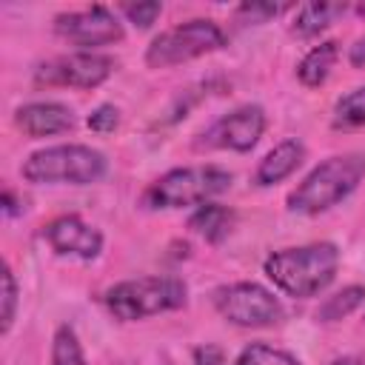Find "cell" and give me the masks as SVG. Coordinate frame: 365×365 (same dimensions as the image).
Instances as JSON below:
<instances>
[{
  "label": "cell",
  "instance_id": "cell-7",
  "mask_svg": "<svg viewBox=\"0 0 365 365\" xmlns=\"http://www.w3.org/2000/svg\"><path fill=\"white\" fill-rule=\"evenodd\" d=\"M211 305L225 322L237 328H251V331L274 328L285 319V308L279 297L254 279H237V282L217 285L211 291Z\"/></svg>",
  "mask_w": 365,
  "mask_h": 365
},
{
  "label": "cell",
  "instance_id": "cell-15",
  "mask_svg": "<svg viewBox=\"0 0 365 365\" xmlns=\"http://www.w3.org/2000/svg\"><path fill=\"white\" fill-rule=\"evenodd\" d=\"M336 60H339V43L336 40H322V43L311 46L302 54V60L297 63V80L305 88H319L331 77Z\"/></svg>",
  "mask_w": 365,
  "mask_h": 365
},
{
  "label": "cell",
  "instance_id": "cell-24",
  "mask_svg": "<svg viewBox=\"0 0 365 365\" xmlns=\"http://www.w3.org/2000/svg\"><path fill=\"white\" fill-rule=\"evenodd\" d=\"M279 11H285V6H279V3H242V6H237V17L242 23H265V20L277 17Z\"/></svg>",
  "mask_w": 365,
  "mask_h": 365
},
{
  "label": "cell",
  "instance_id": "cell-19",
  "mask_svg": "<svg viewBox=\"0 0 365 365\" xmlns=\"http://www.w3.org/2000/svg\"><path fill=\"white\" fill-rule=\"evenodd\" d=\"M51 365H86L83 342H80L74 325H68V322L57 325V331L51 336Z\"/></svg>",
  "mask_w": 365,
  "mask_h": 365
},
{
  "label": "cell",
  "instance_id": "cell-21",
  "mask_svg": "<svg viewBox=\"0 0 365 365\" xmlns=\"http://www.w3.org/2000/svg\"><path fill=\"white\" fill-rule=\"evenodd\" d=\"M17 305H20V285H17V277L6 259L3 262V314H0V334L3 336L11 334V325L17 319Z\"/></svg>",
  "mask_w": 365,
  "mask_h": 365
},
{
  "label": "cell",
  "instance_id": "cell-12",
  "mask_svg": "<svg viewBox=\"0 0 365 365\" xmlns=\"http://www.w3.org/2000/svg\"><path fill=\"white\" fill-rule=\"evenodd\" d=\"M14 125L26 137L43 140V137L74 131L77 114L71 106H66L60 100H31V103H23L14 108Z\"/></svg>",
  "mask_w": 365,
  "mask_h": 365
},
{
  "label": "cell",
  "instance_id": "cell-1",
  "mask_svg": "<svg viewBox=\"0 0 365 365\" xmlns=\"http://www.w3.org/2000/svg\"><path fill=\"white\" fill-rule=\"evenodd\" d=\"M339 248L331 240H317L305 245H288L279 251H271L262 259V274L268 282L294 299H308L322 294L339 271Z\"/></svg>",
  "mask_w": 365,
  "mask_h": 365
},
{
  "label": "cell",
  "instance_id": "cell-10",
  "mask_svg": "<svg viewBox=\"0 0 365 365\" xmlns=\"http://www.w3.org/2000/svg\"><path fill=\"white\" fill-rule=\"evenodd\" d=\"M51 29L60 40L74 46V51H97L100 46H111L125 37L120 14L100 3L54 14Z\"/></svg>",
  "mask_w": 365,
  "mask_h": 365
},
{
  "label": "cell",
  "instance_id": "cell-20",
  "mask_svg": "<svg viewBox=\"0 0 365 365\" xmlns=\"http://www.w3.org/2000/svg\"><path fill=\"white\" fill-rule=\"evenodd\" d=\"M234 365H302V359L294 356L291 351L268 345V342H248L237 354Z\"/></svg>",
  "mask_w": 365,
  "mask_h": 365
},
{
  "label": "cell",
  "instance_id": "cell-26",
  "mask_svg": "<svg viewBox=\"0 0 365 365\" xmlns=\"http://www.w3.org/2000/svg\"><path fill=\"white\" fill-rule=\"evenodd\" d=\"M23 211H26L23 200H17L14 188H6V191H3V214H6V217H17V214H23Z\"/></svg>",
  "mask_w": 365,
  "mask_h": 365
},
{
  "label": "cell",
  "instance_id": "cell-6",
  "mask_svg": "<svg viewBox=\"0 0 365 365\" xmlns=\"http://www.w3.org/2000/svg\"><path fill=\"white\" fill-rule=\"evenodd\" d=\"M225 46H228V34L222 31L217 20L191 17V20L174 23L163 29L160 34H154L151 43L145 46L143 60L148 68H171V66H182L197 57L214 54Z\"/></svg>",
  "mask_w": 365,
  "mask_h": 365
},
{
  "label": "cell",
  "instance_id": "cell-3",
  "mask_svg": "<svg viewBox=\"0 0 365 365\" xmlns=\"http://www.w3.org/2000/svg\"><path fill=\"white\" fill-rule=\"evenodd\" d=\"M234 182V174L214 163L200 165H177L154 177L145 191L140 194V205L145 211H177V208H197L214 202L225 194Z\"/></svg>",
  "mask_w": 365,
  "mask_h": 365
},
{
  "label": "cell",
  "instance_id": "cell-13",
  "mask_svg": "<svg viewBox=\"0 0 365 365\" xmlns=\"http://www.w3.org/2000/svg\"><path fill=\"white\" fill-rule=\"evenodd\" d=\"M305 154H308V148H305V143H302L299 137H285V140H279V143H277L271 151H265L262 160L257 163V168H254V185L271 188V185L288 180V177L302 165Z\"/></svg>",
  "mask_w": 365,
  "mask_h": 365
},
{
  "label": "cell",
  "instance_id": "cell-8",
  "mask_svg": "<svg viewBox=\"0 0 365 365\" xmlns=\"http://www.w3.org/2000/svg\"><path fill=\"white\" fill-rule=\"evenodd\" d=\"M117 68V60L103 51H66L34 66V86L46 88H97Z\"/></svg>",
  "mask_w": 365,
  "mask_h": 365
},
{
  "label": "cell",
  "instance_id": "cell-22",
  "mask_svg": "<svg viewBox=\"0 0 365 365\" xmlns=\"http://www.w3.org/2000/svg\"><path fill=\"white\" fill-rule=\"evenodd\" d=\"M120 14L131 26H137V29H151L157 23V17L163 14V3H157V0H148V3H123L120 6Z\"/></svg>",
  "mask_w": 365,
  "mask_h": 365
},
{
  "label": "cell",
  "instance_id": "cell-29",
  "mask_svg": "<svg viewBox=\"0 0 365 365\" xmlns=\"http://www.w3.org/2000/svg\"><path fill=\"white\" fill-rule=\"evenodd\" d=\"M157 365H171V362H168V359H165V356H163V359H160V362H157Z\"/></svg>",
  "mask_w": 365,
  "mask_h": 365
},
{
  "label": "cell",
  "instance_id": "cell-18",
  "mask_svg": "<svg viewBox=\"0 0 365 365\" xmlns=\"http://www.w3.org/2000/svg\"><path fill=\"white\" fill-rule=\"evenodd\" d=\"M331 128L334 131H359L365 128V86L345 91L331 108Z\"/></svg>",
  "mask_w": 365,
  "mask_h": 365
},
{
  "label": "cell",
  "instance_id": "cell-11",
  "mask_svg": "<svg viewBox=\"0 0 365 365\" xmlns=\"http://www.w3.org/2000/svg\"><path fill=\"white\" fill-rule=\"evenodd\" d=\"M40 234L57 257L80 259V262L97 259L106 245L103 231L97 225H91L88 220H83L80 214H60V217L48 220Z\"/></svg>",
  "mask_w": 365,
  "mask_h": 365
},
{
  "label": "cell",
  "instance_id": "cell-5",
  "mask_svg": "<svg viewBox=\"0 0 365 365\" xmlns=\"http://www.w3.org/2000/svg\"><path fill=\"white\" fill-rule=\"evenodd\" d=\"M20 174L34 185H94L108 174V157L86 143H57L31 151Z\"/></svg>",
  "mask_w": 365,
  "mask_h": 365
},
{
  "label": "cell",
  "instance_id": "cell-23",
  "mask_svg": "<svg viewBox=\"0 0 365 365\" xmlns=\"http://www.w3.org/2000/svg\"><path fill=\"white\" fill-rule=\"evenodd\" d=\"M86 125L94 131V134H111L117 125H120V108L114 103H100L88 111L86 117Z\"/></svg>",
  "mask_w": 365,
  "mask_h": 365
},
{
  "label": "cell",
  "instance_id": "cell-27",
  "mask_svg": "<svg viewBox=\"0 0 365 365\" xmlns=\"http://www.w3.org/2000/svg\"><path fill=\"white\" fill-rule=\"evenodd\" d=\"M348 63H351L354 68H362V66H365V34L356 37L354 46L348 48Z\"/></svg>",
  "mask_w": 365,
  "mask_h": 365
},
{
  "label": "cell",
  "instance_id": "cell-9",
  "mask_svg": "<svg viewBox=\"0 0 365 365\" xmlns=\"http://www.w3.org/2000/svg\"><path fill=\"white\" fill-rule=\"evenodd\" d=\"M265 125H268L265 108L259 103H242V106H234L231 111L220 114L214 123H208L191 140V145L197 151H237V154H245L259 143V137L265 134Z\"/></svg>",
  "mask_w": 365,
  "mask_h": 365
},
{
  "label": "cell",
  "instance_id": "cell-14",
  "mask_svg": "<svg viewBox=\"0 0 365 365\" xmlns=\"http://www.w3.org/2000/svg\"><path fill=\"white\" fill-rule=\"evenodd\" d=\"M234 222H237L234 208L220 205V202L197 205V208L188 214V228H191L200 240H205V242H211V245L222 242V240L231 234Z\"/></svg>",
  "mask_w": 365,
  "mask_h": 365
},
{
  "label": "cell",
  "instance_id": "cell-2",
  "mask_svg": "<svg viewBox=\"0 0 365 365\" xmlns=\"http://www.w3.org/2000/svg\"><path fill=\"white\" fill-rule=\"evenodd\" d=\"M365 180V154L359 151H342L331 154L322 163H317L285 197V208L291 214L317 217L331 211L334 205L345 202L359 182Z\"/></svg>",
  "mask_w": 365,
  "mask_h": 365
},
{
  "label": "cell",
  "instance_id": "cell-25",
  "mask_svg": "<svg viewBox=\"0 0 365 365\" xmlns=\"http://www.w3.org/2000/svg\"><path fill=\"white\" fill-rule=\"evenodd\" d=\"M191 365H225V354L220 345H197L194 354H191Z\"/></svg>",
  "mask_w": 365,
  "mask_h": 365
},
{
  "label": "cell",
  "instance_id": "cell-28",
  "mask_svg": "<svg viewBox=\"0 0 365 365\" xmlns=\"http://www.w3.org/2000/svg\"><path fill=\"white\" fill-rule=\"evenodd\" d=\"M328 365H365V359L359 354H342V356H334Z\"/></svg>",
  "mask_w": 365,
  "mask_h": 365
},
{
  "label": "cell",
  "instance_id": "cell-4",
  "mask_svg": "<svg viewBox=\"0 0 365 365\" xmlns=\"http://www.w3.org/2000/svg\"><path fill=\"white\" fill-rule=\"evenodd\" d=\"M100 299L108 317H114L117 322H143L185 308L188 285L171 274H145L108 285Z\"/></svg>",
  "mask_w": 365,
  "mask_h": 365
},
{
  "label": "cell",
  "instance_id": "cell-16",
  "mask_svg": "<svg viewBox=\"0 0 365 365\" xmlns=\"http://www.w3.org/2000/svg\"><path fill=\"white\" fill-rule=\"evenodd\" d=\"M345 11H348V3H302V6L294 9L291 34H297L302 40L317 37L319 31L334 26Z\"/></svg>",
  "mask_w": 365,
  "mask_h": 365
},
{
  "label": "cell",
  "instance_id": "cell-17",
  "mask_svg": "<svg viewBox=\"0 0 365 365\" xmlns=\"http://www.w3.org/2000/svg\"><path fill=\"white\" fill-rule=\"evenodd\" d=\"M365 305V285L362 282H354V285H345L339 291H334L331 297H325L319 302V308L314 311L317 322H339L345 317H351L354 311H359Z\"/></svg>",
  "mask_w": 365,
  "mask_h": 365
}]
</instances>
